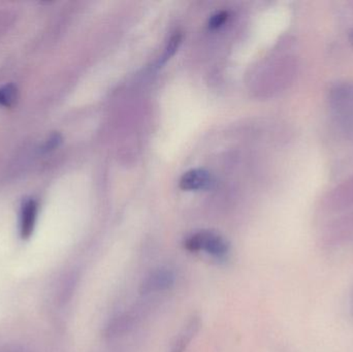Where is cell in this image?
I'll list each match as a JSON object with an SVG mask.
<instances>
[{
  "label": "cell",
  "instance_id": "obj_6",
  "mask_svg": "<svg viewBox=\"0 0 353 352\" xmlns=\"http://www.w3.org/2000/svg\"><path fill=\"white\" fill-rule=\"evenodd\" d=\"M199 328V320L194 318L188 322L186 327L183 329L182 332L179 334L178 338L174 343L171 352H184L188 346L190 341L192 340L194 335L196 334Z\"/></svg>",
  "mask_w": 353,
  "mask_h": 352
},
{
  "label": "cell",
  "instance_id": "obj_1",
  "mask_svg": "<svg viewBox=\"0 0 353 352\" xmlns=\"http://www.w3.org/2000/svg\"><path fill=\"white\" fill-rule=\"evenodd\" d=\"M188 251H205L217 258H225L230 251L228 242L214 231H201L189 236L184 242Z\"/></svg>",
  "mask_w": 353,
  "mask_h": 352
},
{
  "label": "cell",
  "instance_id": "obj_4",
  "mask_svg": "<svg viewBox=\"0 0 353 352\" xmlns=\"http://www.w3.org/2000/svg\"><path fill=\"white\" fill-rule=\"evenodd\" d=\"M175 276L169 269H159L151 272L141 284L140 291L143 295L165 291L174 284Z\"/></svg>",
  "mask_w": 353,
  "mask_h": 352
},
{
  "label": "cell",
  "instance_id": "obj_12",
  "mask_svg": "<svg viewBox=\"0 0 353 352\" xmlns=\"http://www.w3.org/2000/svg\"><path fill=\"white\" fill-rule=\"evenodd\" d=\"M350 43H352V45H353V30L352 31V33H350Z\"/></svg>",
  "mask_w": 353,
  "mask_h": 352
},
{
  "label": "cell",
  "instance_id": "obj_2",
  "mask_svg": "<svg viewBox=\"0 0 353 352\" xmlns=\"http://www.w3.org/2000/svg\"><path fill=\"white\" fill-rule=\"evenodd\" d=\"M332 103L340 125L347 132H353V87H342L334 90Z\"/></svg>",
  "mask_w": 353,
  "mask_h": 352
},
{
  "label": "cell",
  "instance_id": "obj_10",
  "mask_svg": "<svg viewBox=\"0 0 353 352\" xmlns=\"http://www.w3.org/2000/svg\"><path fill=\"white\" fill-rule=\"evenodd\" d=\"M228 12H223V10H222V12H216L209 20V27L211 29L219 28V27H221L222 25L228 21Z\"/></svg>",
  "mask_w": 353,
  "mask_h": 352
},
{
  "label": "cell",
  "instance_id": "obj_9",
  "mask_svg": "<svg viewBox=\"0 0 353 352\" xmlns=\"http://www.w3.org/2000/svg\"><path fill=\"white\" fill-rule=\"evenodd\" d=\"M181 41H182V35H181L180 33H175V34L171 37L167 48H165V53H163L161 60H159V65H163L172 56H174V54H175L176 50H178L179 45H181Z\"/></svg>",
  "mask_w": 353,
  "mask_h": 352
},
{
  "label": "cell",
  "instance_id": "obj_7",
  "mask_svg": "<svg viewBox=\"0 0 353 352\" xmlns=\"http://www.w3.org/2000/svg\"><path fill=\"white\" fill-rule=\"evenodd\" d=\"M132 324V318L130 314L124 313L121 314V315H118L117 318H114L108 324L107 330H105V336L109 337V338L119 336V335L126 332L130 328Z\"/></svg>",
  "mask_w": 353,
  "mask_h": 352
},
{
  "label": "cell",
  "instance_id": "obj_11",
  "mask_svg": "<svg viewBox=\"0 0 353 352\" xmlns=\"http://www.w3.org/2000/svg\"><path fill=\"white\" fill-rule=\"evenodd\" d=\"M62 138L59 134H54L50 136L49 140L46 142V144L43 145V151L45 152H50V151L55 150L56 148L59 147V145L61 144Z\"/></svg>",
  "mask_w": 353,
  "mask_h": 352
},
{
  "label": "cell",
  "instance_id": "obj_3",
  "mask_svg": "<svg viewBox=\"0 0 353 352\" xmlns=\"http://www.w3.org/2000/svg\"><path fill=\"white\" fill-rule=\"evenodd\" d=\"M215 180L210 172L203 169H194L183 174L179 181V187L185 191H199L211 189Z\"/></svg>",
  "mask_w": 353,
  "mask_h": 352
},
{
  "label": "cell",
  "instance_id": "obj_5",
  "mask_svg": "<svg viewBox=\"0 0 353 352\" xmlns=\"http://www.w3.org/2000/svg\"><path fill=\"white\" fill-rule=\"evenodd\" d=\"M39 204L34 198H25L21 205L20 218H19V229L22 239L26 240L31 237L37 223Z\"/></svg>",
  "mask_w": 353,
  "mask_h": 352
},
{
  "label": "cell",
  "instance_id": "obj_8",
  "mask_svg": "<svg viewBox=\"0 0 353 352\" xmlns=\"http://www.w3.org/2000/svg\"><path fill=\"white\" fill-rule=\"evenodd\" d=\"M18 89L14 85L8 84L0 87V107H14L18 101Z\"/></svg>",
  "mask_w": 353,
  "mask_h": 352
}]
</instances>
